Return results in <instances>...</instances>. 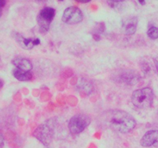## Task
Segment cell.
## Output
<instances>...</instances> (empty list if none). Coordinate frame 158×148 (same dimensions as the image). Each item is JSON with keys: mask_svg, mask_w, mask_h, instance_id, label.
Instances as JSON below:
<instances>
[{"mask_svg": "<svg viewBox=\"0 0 158 148\" xmlns=\"http://www.w3.org/2000/svg\"><path fill=\"white\" fill-rule=\"evenodd\" d=\"M106 121L111 129L121 134H127L136 126L135 119L123 110H112L106 114Z\"/></svg>", "mask_w": 158, "mask_h": 148, "instance_id": "1", "label": "cell"}, {"mask_svg": "<svg viewBox=\"0 0 158 148\" xmlns=\"http://www.w3.org/2000/svg\"><path fill=\"white\" fill-rule=\"evenodd\" d=\"M154 94L152 89L149 87L137 89L132 94L131 101L133 104L140 109H147L153 104Z\"/></svg>", "mask_w": 158, "mask_h": 148, "instance_id": "2", "label": "cell"}, {"mask_svg": "<svg viewBox=\"0 0 158 148\" xmlns=\"http://www.w3.org/2000/svg\"><path fill=\"white\" fill-rule=\"evenodd\" d=\"M90 123V118L86 114L80 113L73 116L69 122V130L73 135L83 132Z\"/></svg>", "mask_w": 158, "mask_h": 148, "instance_id": "3", "label": "cell"}, {"mask_svg": "<svg viewBox=\"0 0 158 148\" xmlns=\"http://www.w3.org/2000/svg\"><path fill=\"white\" fill-rule=\"evenodd\" d=\"M55 9L50 7H45L40 11L37 16V23L40 33H46L49 29V25L55 16Z\"/></svg>", "mask_w": 158, "mask_h": 148, "instance_id": "4", "label": "cell"}, {"mask_svg": "<svg viewBox=\"0 0 158 148\" xmlns=\"http://www.w3.org/2000/svg\"><path fill=\"white\" fill-rule=\"evenodd\" d=\"M53 126L52 123H43L39 126L34 131L33 134L39 140L44 143L45 145L49 144L53 137Z\"/></svg>", "mask_w": 158, "mask_h": 148, "instance_id": "5", "label": "cell"}, {"mask_svg": "<svg viewBox=\"0 0 158 148\" xmlns=\"http://www.w3.org/2000/svg\"><path fill=\"white\" fill-rule=\"evenodd\" d=\"M83 15L82 11L76 6H70L65 9L62 20L63 23L69 25H74L80 23L83 21Z\"/></svg>", "mask_w": 158, "mask_h": 148, "instance_id": "6", "label": "cell"}, {"mask_svg": "<svg viewBox=\"0 0 158 148\" xmlns=\"http://www.w3.org/2000/svg\"><path fill=\"white\" fill-rule=\"evenodd\" d=\"M140 145L144 147L158 148V130H149L140 139Z\"/></svg>", "mask_w": 158, "mask_h": 148, "instance_id": "7", "label": "cell"}, {"mask_svg": "<svg viewBox=\"0 0 158 148\" xmlns=\"http://www.w3.org/2000/svg\"><path fill=\"white\" fill-rule=\"evenodd\" d=\"M137 27V18L135 16L125 17L121 21L122 31L126 35L135 33Z\"/></svg>", "mask_w": 158, "mask_h": 148, "instance_id": "8", "label": "cell"}, {"mask_svg": "<svg viewBox=\"0 0 158 148\" xmlns=\"http://www.w3.org/2000/svg\"><path fill=\"white\" fill-rule=\"evenodd\" d=\"M12 63L20 70L29 72L32 69V65L31 62L27 59L23 58V57H17L12 61Z\"/></svg>", "mask_w": 158, "mask_h": 148, "instance_id": "9", "label": "cell"}, {"mask_svg": "<svg viewBox=\"0 0 158 148\" xmlns=\"http://www.w3.org/2000/svg\"><path fill=\"white\" fill-rule=\"evenodd\" d=\"M15 39L22 48L25 49H31L35 46L34 44V39H26L21 35L20 34H16Z\"/></svg>", "mask_w": 158, "mask_h": 148, "instance_id": "10", "label": "cell"}, {"mask_svg": "<svg viewBox=\"0 0 158 148\" xmlns=\"http://www.w3.org/2000/svg\"><path fill=\"white\" fill-rule=\"evenodd\" d=\"M14 77L19 81H29L32 78V75L30 72H26V71L20 70V69L15 68L12 71Z\"/></svg>", "mask_w": 158, "mask_h": 148, "instance_id": "11", "label": "cell"}, {"mask_svg": "<svg viewBox=\"0 0 158 148\" xmlns=\"http://www.w3.org/2000/svg\"><path fill=\"white\" fill-rule=\"evenodd\" d=\"M107 3L109 4L110 7L117 12H120L123 10V6H124V2L121 1H109L107 2Z\"/></svg>", "mask_w": 158, "mask_h": 148, "instance_id": "12", "label": "cell"}, {"mask_svg": "<svg viewBox=\"0 0 158 148\" xmlns=\"http://www.w3.org/2000/svg\"><path fill=\"white\" fill-rule=\"evenodd\" d=\"M148 35L151 39H157L158 38V28L156 26H151L148 29Z\"/></svg>", "mask_w": 158, "mask_h": 148, "instance_id": "13", "label": "cell"}, {"mask_svg": "<svg viewBox=\"0 0 158 148\" xmlns=\"http://www.w3.org/2000/svg\"><path fill=\"white\" fill-rule=\"evenodd\" d=\"M0 143H1V148L3 147V144H4V139H3L2 134L0 135Z\"/></svg>", "mask_w": 158, "mask_h": 148, "instance_id": "14", "label": "cell"}, {"mask_svg": "<svg viewBox=\"0 0 158 148\" xmlns=\"http://www.w3.org/2000/svg\"><path fill=\"white\" fill-rule=\"evenodd\" d=\"M40 43V40L39 39H34V44L35 45H39Z\"/></svg>", "mask_w": 158, "mask_h": 148, "instance_id": "15", "label": "cell"}, {"mask_svg": "<svg viewBox=\"0 0 158 148\" xmlns=\"http://www.w3.org/2000/svg\"><path fill=\"white\" fill-rule=\"evenodd\" d=\"M2 2V5H1V7H2H2H3V6H4V5H5V3H6V2H5V1H2V2Z\"/></svg>", "mask_w": 158, "mask_h": 148, "instance_id": "16", "label": "cell"}, {"mask_svg": "<svg viewBox=\"0 0 158 148\" xmlns=\"http://www.w3.org/2000/svg\"><path fill=\"white\" fill-rule=\"evenodd\" d=\"M140 2V4H141V5H144L145 4V2Z\"/></svg>", "mask_w": 158, "mask_h": 148, "instance_id": "17", "label": "cell"}, {"mask_svg": "<svg viewBox=\"0 0 158 148\" xmlns=\"http://www.w3.org/2000/svg\"><path fill=\"white\" fill-rule=\"evenodd\" d=\"M157 72H158V62H157Z\"/></svg>", "mask_w": 158, "mask_h": 148, "instance_id": "18", "label": "cell"}]
</instances>
